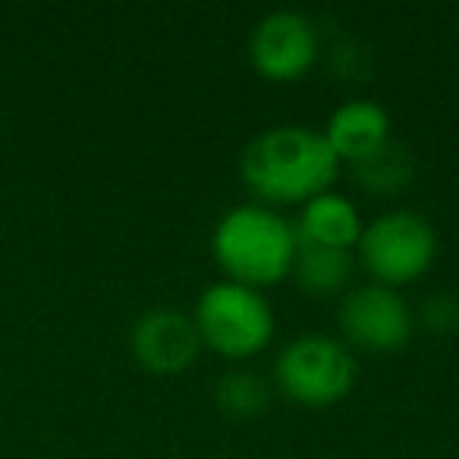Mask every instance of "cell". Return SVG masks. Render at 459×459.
<instances>
[{
	"instance_id": "1",
	"label": "cell",
	"mask_w": 459,
	"mask_h": 459,
	"mask_svg": "<svg viewBox=\"0 0 459 459\" xmlns=\"http://www.w3.org/2000/svg\"><path fill=\"white\" fill-rule=\"evenodd\" d=\"M239 170L252 195L274 204L308 202L327 192L340 170L325 133L308 126H274L246 145Z\"/></svg>"
},
{
	"instance_id": "2",
	"label": "cell",
	"mask_w": 459,
	"mask_h": 459,
	"mask_svg": "<svg viewBox=\"0 0 459 459\" xmlns=\"http://www.w3.org/2000/svg\"><path fill=\"white\" fill-rule=\"evenodd\" d=\"M296 230L264 204H239L214 227V258L233 283L262 290L293 271Z\"/></svg>"
},
{
	"instance_id": "3",
	"label": "cell",
	"mask_w": 459,
	"mask_h": 459,
	"mask_svg": "<svg viewBox=\"0 0 459 459\" xmlns=\"http://www.w3.org/2000/svg\"><path fill=\"white\" fill-rule=\"evenodd\" d=\"M195 327L202 343L227 359H249L274 337V312L258 290L223 281L198 296Z\"/></svg>"
},
{
	"instance_id": "4",
	"label": "cell",
	"mask_w": 459,
	"mask_h": 459,
	"mask_svg": "<svg viewBox=\"0 0 459 459\" xmlns=\"http://www.w3.org/2000/svg\"><path fill=\"white\" fill-rule=\"evenodd\" d=\"M359 252L375 283L396 290L419 281L431 268L437 255V237L428 217L415 211H387L362 230Z\"/></svg>"
},
{
	"instance_id": "5",
	"label": "cell",
	"mask_w": 459,
	"mask_h": 459,
	"mask_svg": "<svg viewBox=\"0 0 459 459\" xmlns=\"http://www.w3.org/2000/svg\"><path fill=\"white\" fill-rule=\"evenodd\" d=\"M274 375L290 400L321 409L340 403L352 390L356 359L333 337L306 333L287 343V350L277 356Z\"/></svg>"
},
{
	"instance_id": "6",
	"label": "cell",
	"mask_w": 459,
	"mask_h": 459,
	"mask_svg": "<svg viewBox=\"0 0 459 459\" xmlns=\"http://www.w3.org/2000/svg\"><path fill=\"white\" fill-rule=\"evenodd\" d=\"M340 327L359 350L394 352L412 333V312L394 287L368 283L352 290L340 306Z\"/></svg>"
},
{
	"instance_id": "7",
	"label": "cell",
	"mask_w": 459,
	"mask_h": 459,
	"mask_svg": "<svg viewBox=\"0 0 459 459\" xmlns=\"http://www.w3.org/2000/svg\"><path fill=\"white\" fill-rule=\"evenodd\" d=\"M249 54L255 70L274 82H293L306 76L318 57V35L315 26L296 10L268 13L255 26L249 41Z\"/></svg>"
},
{
	"instance_id": "8",
	"label": "cell",
	"mask_w": 459,
	"mask_h": 459,
	"mask_svg": "<svg viewBox=\"0 0 459 459\" xmlns=\"http://www.w3.org/2000/svg\"><path fill=\"white\" fill-rule=\"evenodd\" d=\"M198 327L177 308H152L133 331V352L154 375H179L198 356Z\"/></svg>"
},
{
	"instance_id": "9",
	"label": "cell",
	"mask_w": 459,
	"mask_h": 459,
	"mask_svg": "<svg viewBox=\"0 0 459 459\" xmlns=\"http://www.w3.org/2000/svg\"><path fill=\"white\" fill-rule=\"evenodd\" d=\"M325 139L340 160L356 164L390 139V117L381 104L356 98V101H346L343 108L333 110L327 120Z\"/></svg>"
},
{
	"instance_id": "10",
	"label": "cell",
	"mask_w": 459,
	"mask_h": 459,
	"mask_svg": "<svg viewBox=\"0 0 459 459\" xmlns=\"http://www.w3.org/2000/svg\"><path fill=\"white\" fill-rule=\"evenodd\" d=\"M296 237L302 243L350 252V246H356L362 237V217L350 198L337 195V192H321L302 204Z\"/></svg>"
},
{
	"instance_id": "11",
	"label": "cell",
	"mask_w": 459,
	"mask_h": 459,
	"mask_svg": "<svg viewBox=\"0 0 459 459\" xmlns=\"http://www.w3.org/2000/svg\"><path fill=\"white\" fill-rule=\"evenodd\" d=\"M299 239V237H296ZM293 274L306 293L312 296H331L350 281L352 274V255L346 249H331V246L315 243H296Z\"/></svg>"
},
{
	"instance_id": "12",
	"label": "cell",
	"mask_w": 459,
	"mask_h": 459,
	"mask_svg": "<svg viewBox=\"0 0 459 459\" xmlns=\"http://www.w3.org/2000/svg\"><path fill=\"white\" fill-rule=\"evenodd\" d=\"M352 167H356V179L371 192H396L412 179V158H409L406 145L394 139H387Z\"/></svg>"
},
{
	"instance_id": "13",
	"label": "cell",
	"mask_w": 459,
	"mask_h": 459,
	"mask_svg": "<svg viewBox=\"0 0 459 459\" xmlns=\"http://www.w3.org/2000/svg\"><path fill=\"white\" fill-rule=\"evenodd\" d=\"M214 400L230 419H252L268 406V384L255 371H227L217 384Z\"/></svg>"
}]
</instances>
